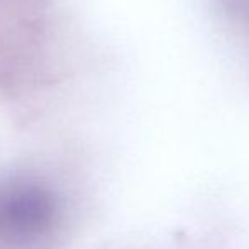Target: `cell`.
Listing matches in <instances>:
<instances>
[{"label":"cell","mask_w":249,"mask_h":249,"mask_svg":"<svg viewBox=\"0 0 249 249\" xmlns=\"http://www.w3.org/2000/svg\"><path fill=\"white\" fill-rule=\"evenodd\" d=\"M53 218V207L43 191L19 188L0 195V241L28 244L45 234Z\"/></svg>","instance_id":"cell-1"}]
</instances>
